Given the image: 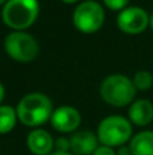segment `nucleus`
Returning <instances> with one entry per match:
<instances>
[{
	"instance_id": "2",
	"label": "nucleus",
	"mask_w": 153,
	"mask_h": 155,
	"mask_svg": "<svg viewBox=\"0 0 153 155\" xmlns=\"http://www.w3.org/2000/svg\"><path fill=\"white\" fill-rule=\"evenodd\" d=\"M38 0H8L2 10L3 22L15 31L29 29L38 18Z\"/></svg>"
},
{
	"instance_id": "4",
	"label": "nucleus",
	"mask_w": 153,
	"mask_h": 155,
	"mask_svg": "<svg viewBox=\"0 0 153 155\" xmlns=\"http://www.w3.org/2000/svg\"><path fill=\"white\" fill-rule=\"evenodd\" d=\"M96 136L102 146L118 148L133 137L132 123L122 116H108L99 123Z\"/></svg>"
},
{
	"instance_id": "7",
	"label": "nucleus",
	"mask_w": 153,
	"mask_h": 155,
	"mask_svg": "<svg viewBox=\"0 0 153 155\" xmlns=\"http://www.w3.org/2000/svg\"><path fill=\"white\" fill-rule=\"evenodd\" d=\"M117 25L125 34H140L149 26V15L144 8L130 5L119 11Z\"/></svg>"
},
{
	"instance_id": "23",
	"label": "nucleus",
	"mask_w": 153,
	"mask_h": 155,
	"mask_svg": "<svg viewBox=\"0 0 153 155\" xmlns=\"http://www.w3.org/2000/svg\"><path fill=\"white\" fill-rule=\"evenodd\" d=\"M7 2H8V0H0V4H3V5H4Z\"/></svg>"
},
{
	"instance_id": "1",
	"label": "nucleus",
	"mask_w": 153,
	"mask_h": 155,
	"mask_svg": "<svg viewBox=\"0 0 153 155\" xmlns=\"http://www.w3.org/2000/svg\"><path fill=\"white\" fill-rule=\"evenodd\" d=\"M53 104L50 98L42 93H30L19 101L16 106L18 120L30 128H39L50 121L53 113Z\"/></svg>"
},
{
	"instance_id": "10",
	"label": "nucleus",
	"mask_w": 153,
	"mask_h": 155,
	"mask_svg": "<svg viewBox=\"0 0 153 155\" xmlns=\"http://www.w3.org/2000/svg\"><path fill=\"white\" fill-rule=\"evenodd\" d=\"M98 136L92 131L73 132L69 137L70 153L73 155H92L98 148Z\"/></svg>"
},
{
	"instance_id": "8",
	"label": "nucleus",
	"mask_w": 153,
	"mask_h": 155,
	"mask_svg": "<svg viewBox=\"0 0 153 155\" xmlns=\"http://www.w3.org/2000/svg\"><path fill=\"white\" fill-rule=\"evenodd\" d=\"M81 124V116L73 106H60L53 110L50 117V125L61 134H73Z\"/></svg>"
},
{
	"instance_id": "21",
	"label": "nucleus",
	"mask_w": 153,
	"mask_h": 155,
	"mask_svg": "<svg viewBox=\"0 0 153 155\" xmlns=\"http://www.w3.org/2000/svg\"><path fill=\"white\" fill-rule=\"evenodd\" d=\"M149 26H151L152 30H153V11H152L151 15H149Z\"/></svg>"
},
{
	"instance_id": "17",
	"label": "nucleus",
	"mask_w": 153,
	"mask_h": 155,
	"mask_svg": "<svg viewBox=\"0 0 153 155\" xmlns=\"http://www.w3.org/2000/svg\"><path fill=\"white\" fill-rule=\"evenodd\" d=\"M92 155H117L115 148L108 147V146H98V148L94 151Z\"/></svg>"
},
{
	"instance_id": "18",
	"label": "nucleus",
	"mask_w": 153,
	"mask_h": 155,
	"mask_svg": "<svg viewBox=\"0 0 153 155\" xmlns=\"http://www.w3.org/2000/svg\"><path fill=\"white\" fill-rule=\"evenodd\" d=\"M117 155H133L132 150H130V146L123 144V146H121V147H118V150H117Z\"/></svg>"
},
{
	"instance_id": "5",
	"label": "nucleus",
	"mask_w": 153,
	"mask_h": 155,
	"mask_svg": "<svg viewBox=\"0 0 153 155\" xmlns=\"http://www.w3.org/2000/svg\"><path fill=\"white\" fill-rule=\"evenodd\" d=\"M4 49L11 59L20 63L33 61L39 53L35 38L24 31L10 33L4 40Z\"/></svg>"
},
{
	"instance_id": "22",
	"label": "nucleus",
	"mask_w": 153,
	"mask_h": 155,
	"mask_svg": "<svg viewBox=\"0 0 153 155\" xmlns=\"http://www.w3.org/2000/svg\"><path fill=\"white\" fill-rule=\"evenodd\" d=\"M61 2H64V3H67V4H73V3H76V2H79V0H61Z\"/></svg>"
},
{
	"instance_id": "3",
	"label": "nucleus",
	"mask_w": 153,
	"mask_h": 155,
	"mask_svg": "<svg viewBox=\"0 0 153 155\" xmlns=\"http://www.w3.org/2000/svg\"><path fill=\"white\" fill-rule=\"evenodd\" d=\"M136 94L137 88L133 84V80L121 74L107 76L100 84V97L103 101L115 107L130 105L134 101Z\"/></svg>"
},
{
	"instance_id": "16",
	"label": "nucleus",
	"mask_w": 153,
	"mask_h": 155,
	"mask_svg": "<svg viewBox=\"0 0 153 155\" xmlns=\"http://www.w3.org/2000/svg\"><path fill=\"white\" fill-rule=\"evenodd\" d=\"M54 148H56V151H62V153L70 151L69 139H67V137H58V139L54 142Z\"/></svg>"
},
{
	"instance_id": "12",
	"label": "nucleus",
	"mask_w": 153,
	"mask_h": 155,
	"mask_svg": "<svg viewBox=\"0 0 153 155\" xmlns=\"http://www.w3.org/2000/svg\"><path fill=\"white\" fill-rule=\"evenodd\" d=\"M133 155H153V131H141L130 139Z\"/></svg>"
},
{
	"instance_id": "9",
	"label": "nucleus",
	"mask_w": 153,
	"mask_h": 155,
	"mask_svg": "<svg viewBox=\"0 0 153 155\" xmlns=\"http://www.w3.org/2000/svg\"><path fill=\"white\" fill-rule=\"evenodd\" d=\"M54 142L50 134L42 128H34L26 139V146L33 155H50L54 151Z\"/></svg>"
},
{
	"instance_id": "19",
	"label": "nucleus",
	"mask_w": 153,
	"mask_h": 155,
	"mask_svg": "<svg viewBox=\"0 0 153 155\" xmlns=\"http://www.w3.org/2000/svg\"><path fill=\"white\" fill-rule=\"evenodd\" d=\"M4 95H5V90H4V87H3V84L0 83V105H2L3 99H4Z\"/></svg>"
},
{
	"instance_id": "11",
	"label": "nucleus",
	"mask_w": 153,
	"mask_h": 155,
	"mask_svg": "<svg viewBox=\"0 0 153 155\" xmlns=\"http://www.w3.org/2000/svg\"><path fill=\"white\" fill-rule=\"evenodd\" d=\"M129 121L137 127H146L153 121V104L148 99L133 101L129 106Z\"/></svg>"
},
{
	"instance_id": "14",
	"label": "nucleus",
	"mask_w": 153,
	"mask_h": 155,
	"mask_svg": "<svg viewBox=\"0 0 153 155\" xmlns=\"http://www.w3.org/2000/svg\"><path fill=\"white\" fill-rule=\"evenodd\" d=\"M133 84L137 90L146 91L153 86V75L149 71H138L133 78Z\"/></svg>"
},
{
	"instance_id": "13",
	"label": "nucleus",
	"mask_w": 153,
	"mask_h": 155,
	"mask_svg": "<svg viewBox=\"0 0 153 155\" xmlns=\"http://www.w3.org/2000/svg\"><path fill=\"white\" fill-rule=\"evenodd\" d=\"M16 109L10 105H0V135L10 134L16 125Z\"/></svg>"
},
{
	"instance_id": "6",
	"label": "nucleus",
	"mask_w": 153,
	"mask_h": 155,
	"mask_svg": "<svg viewBox=\"0 0 153 155\" xmlns=\"http://www.w3.org/2000/svg\"><path fill=\"white\" fill-rule=\"evenodd\" d=\"M72 21L79 31L92 34L102 27L105 22V10L95 0H86L73 11Z\"/></svg>"
},
{
	"instance_id": "15",
	"label": "nucleus",
	"mask_w": 153,
	"mask_h": 155,
	"mask_svg": "<svg viewBox=\"0 0 153 155\" xmlns=\"http://www.w3.org/2000/svg\"><path fill=\"white\" fill-rule=\"evenodd\" d=\"M129 2L130 0H103V3H105V5L107 8H110V10L113 11H122L125 10L126 7H129Z\"/></svg>"
},
{
	"instance_id": "20",
	"label": "nucleus",
	"mask_w": 153,
	"mask_h": 155,
	"mask_svg": "<svg viewBox=\"0 0 153 155\" xmlns=\"http://www.w3.org/2000/svg\"><path fill=\"white\" fill-rule=\"evenodd\" d=\"M50 155H73V154L70 153V151H67V153H62V151H56V150H54Z\"/></svg>"
}]
</instances>
